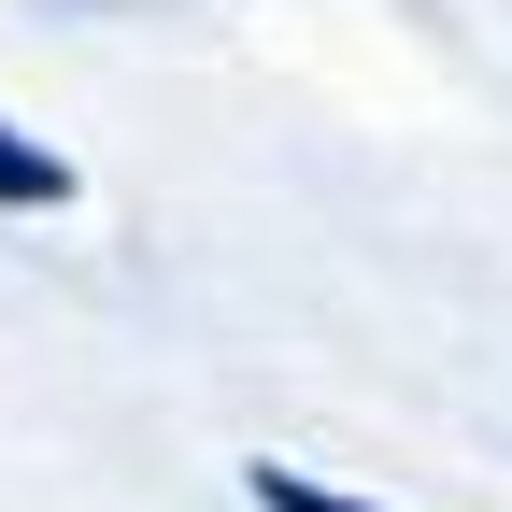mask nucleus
<instances>
[{
  "label": "nucleus",
  "mask_w": 512,
  "mask_h": 512,
  "mask_svg": "<svg viewBox=\"0 0 512 512\" xmlns=\"http://www.w3.org/2000/svg\"><path fill=\"white\" fill-rule=\"evenodd\" d=\"M0 200H72V171H57L43 143H15V128H0Z\"/></svg>",
  "instance_id": "1"
},
{
  "label": "nucleus",
  "mask_w": 512,
  "mask_h": 512,
  "mask_svg": "<svg viewBox=\"0 0 512 512\" xmlns=\"http://www.w3.org/2000/svg\"><path fill=\"white\" fill-rule=\"evenodd\" d=\"M256 498H271V512H356V498H328V484H299V470H256Z\"/></svg>",
  "instance_id": "2"
}]
</instances>
